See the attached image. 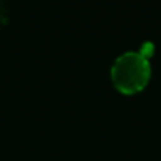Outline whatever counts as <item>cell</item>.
Instances as JSON below:
<instances>
[{
	"mask_svg": "<svg viewBox=\"0 0 161 161\" xmlns=\"http://www.w3.org/2000/svg\"><path fill=\"white\" fill-rule=\"evenodd\" d=\"M152 74V65L147 52L125 51L111 65V79L123 93H136L142 90Z\"/></svg>",
	"mask_w": 161,
	"mask_h": 161,
	"instance_id": "obj_1",
	"label": "cell"
}]
</instances>
